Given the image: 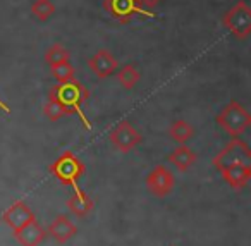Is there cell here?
Returning <instances> with one entry per match:
<instances>
[{"instance_id": "6da1fadb", "label": "cell", "mask_w": 251, "mask_h": 246, "mask_svg": "<svg viewBox=\"0 0 251 246\" xmlns=\"http://www.w3.org/2000/svg\"><path fill=\"white\" fill-rule=\"evenodd\" d=\"M49 97L53 98L55 102H59L64 107V110L67 112V115H71V114L79 115L84 128H86L88 131H91L90 121H88V117L83 114V110H81V105L90 98V90H88L81 81L73 78V80L64 81V83H57L55 86L50 88Z\"/></svg>"}, {"instance_id": "7a4b0ae2", "label": "cell", "mask_w": 251, "mask_h": 246, "mask_svg": "<svg viewBox=\"0 0 251 246\" xmlns=\"http://www.w3.org/2000/svg\"><path fill=\"white\" fill-rule=\"evenodd\" d=\"M50 172L59 179L64 186H73L74 193L83 194V190L77 186V179L84 174V165L73 152H64L55 162L50 165Z\"/></svg>"}, {"instance_id": "3957f363", "label": "cell", "mask_w": 251, "mask_h": 246, "mask_svg": "<svg viewBox=\"0 0 251 246\" xmlns=\"http://www.w3.org/2000/svg\"><path fill=\"white\" fill-rule=\"evenodd\" d=\"M217 124L224 129L229 136L237 138L241 136L251 124V115L250 112L244 109V105H241L239 102L230 100L222 110L217 115Z\"/></svg>"}, {"instance_id": "277c9868", "label": "cell", "mask_w": 251, "mask_h": 246, "mask_svg": "<svg viewBox=\"0 0 251 246\" xmlns=\"http://www.w3.org/2000/svg\"><path fill=\"white\" fill-rule=\"evenodd\" d=\"M103 9L115 21L131 23L134 18H155V12L145 9L141 0H103Z\"/></svg>"}, {"instance_id": "5b68a950", "label": "cell", "mask_w": 251, "mask_h": 246, "mask_svg": "<svg viewBox=\"0 0 251 246\" xmlns=\"http://www.w3.org/2000/svg\"><path fill=\"white\" fill-rule=\"evenodd\" d=\"M213 165L217 170L224 169V167L229 165H248L251 167V150L248 146L246 141L237 136L232 138L226 146H224L222 152H219L213 159Z\"/></svg>"}, {"instance_id": "8992f818", "label": "cell", "mask_w": 251, "mask_h": 246, "mask_svg": "<svg viewBox=\"0 0 251 246\" xmlns=\"http://www.w3.org/2000/svg\"><path fill=\"white\" fill-rule=\"evenodd\" d=\"M222 25L237 40H246L251 35V7L244 0H239L222 16Z\"/></svg>"}, {"instance_id": "52a82bcc", "label": "cell", "mask_w": 251, "mask_h": 246, "mask_svg": "<svg viewBox=\"0 0 251 246\" xmlns=\"http://www.w3.org/2000/svg\"><path fill=\"white\" fill-rule=\"evenodd\" d=\"M110 143L115 150H119L121 153H127L133 148H136L141 141H143V136L141 133H138L133 128V124L127 121H121L114 129L110 131Z\"/></svg>"}, {"instance_id": "ba28073f", "label": "cell", "mask_w": 251, "mask_h": 246, "mask_svg": "<svg viewBox=\"0 0 251 246\" xmlns=\"http://www.w3.org/2000/svg\"><path fill=\"white\" fill-rule=\"evenodd\" d=\"M174 174L167 169L165 165H157L147 177V188L150 190L151 194L162 198L167 196L174 188Z\"/></svg>"}, {"instance_id": "9c48e42d", "label": "cell", "mask_w": 251, "mask_h": 246, "mask_svg": "<svg viewBox=\"0 0 251 246\" xmlns=\"http://www.w3.org/2000/svg\"><path fill=\"white\" fill-rule=\"evenodd\" d=\"M0 220L4 222V224H7L12 231H18V229H21L23 225L36 220V215L33 214V210L25 203V201L19 200V201H16V203H12L11 207L2 214Z\"/></svg>"}, {"instance_id": "30bf717a", "label": "cell", "mask_w": 251, "mask_h": 246, "mask_svg": "<svg viewBox=\"0 0 251 246\" xmlns=\"http://www.w3.org/2000/svg\"><path fill=\"white\" fill-rule=\"evenodd\" d=\"M88 66L95 73V76L100 78V80L112 76L119 69L117 60H115V57L108 50H98L93 57L88 59Z\"/></svg>"}, {"instance_id": "8fae6325", "label": "cell", "mask_w": 251, "mask_h": 246, "mask_svg": "<svg viewBox=\"0 0 251 246\" xmlns=\"http://www.w3.org/2000/svg\"><path fill=\"white\" fill-rule=\"evenodd\" d=\"M47 234L52 236L59 245H64L67 243L71 238L77 234V227L73 220H71L67 215H59L52 220V224L47 229Z\"/></svg>"}, {"instance_id": "7c38bea8", "label": "cell", "mask_w": 251, "mask_h": 246, "mask_svg": "<svg viewBox=\"0 0 251 246\" xmlns=\"http://www.w3.org/2000/svg\"><path fill=\"white\" fill-rule=\"evenodd\" d=\"M16 241L21 246H38L47 238V231L36 220L23 225L21 229L14 231Z\"/></svg>"}, {"instance_id": "4fadbf2b", "label": "cell", "mask_w": 251, "mask_h": 246, "mask_svg": "<svg viewBox=\"0 0 251 246\" xmlns=\"http://www.w3.org/2000/svg\"><path fill=\"white\" fill-rule=\"evenodd\" d=\"M219 172L232 190H243L251 179V167L248 165H229L220 169Z\"/></svg>"}, {"instance_id": "5bb4252c", "label": "cell", "mask_w": 251, "mask_h": 246, "mask_svg": "<svg viewBox=\"0 0 251 246\" xmlns=\"http://www.w3.org/2000/svg\"><path fill=\"white\" fill-rule=\"evenodd\" d=\"M169 162H172L176 165V169L179 172H186L189 170V167L196 162V153L193 152L189 146L186 145H179L177 148H174L169 155Z\"/></svg>"}, {"instance_id": "9a60e30c", "label": "cell", "mask_w": 251, "mask_h": 246, "mask_svg": "<svg viewBox=\"0 0 251 246\" xmlns=\"http://www.w3.org/2000/svg\"><path fill=\"white\" fill-rule=\"evenodd\" d=\"M67 208L77 217H86L93 210V201L88 194H74L67 200Z\"/></svg>"}, {"instance_id": "2e32d148", "label": "cell", "mask_w": 251, "mask_h": 246, "mask_svg": "<svg viewBox=\"0 0 251 246\" xmlns=\"http://www.w3.org/2000/svg\"><path fill=\"white\" fill-rule=\"evenodd\" d=\"M193 135H195V129L186 121H174L171 124V128H169V136L179 145H184L186 141H189L193 138Z\"/></svg>"}, {"instance_id": "e0dca14e", "label": "cell", "mask_w": 251, "mask_h": 246, "mask_svg": "<svg viewBox=\"0 0 251 246\" xmlns=\"http://www.w3.org/2000/svg\"><path fill=\"white\" fill-rule=\"evenodd\" d=\"M140 78L141 76L138 73V69L134 66H131V64H126L124 67H121L117 71V80L124 90H133L138 84V81H140Z\"/></svg>"}, {"instance_id": "ac0fdd59", "label": "cell", "mask_w": 251, "mask_h": 246, "mask_svg": "<svg viewBox=\"0 0 251 246\" xmlns=\"http://www.w3.org/2000/svg\"><path fill=\"white\" fill-rule=\"evenodd\" d=\"M31 12L35 14L36 19L47 21L55 14V5L52 4V0H33Z\"/></svg>"}, {"instance_id": "d6986e66", "label": "cell", "mask_w": 251, "mask_h": 246, "mask_svg": "<svg viewBox=\"0 0 251 246\" xmlns=\"http://www.w3.org/2000/svg\"><path fill=\"white\" fill-rule=\"evenodd\" d=\"M69 59H71V54L67 52L60 43L52 45L45 52V62L49 64V66H55V64H60V62H67Z\"/></svg>"}, {"instance_id": "ffe728a7", "label": "cell", "mask_w": 251, "mask_h": 246, "mask_svg": "<svg viewBox=\"0 0 251 246\" xmlns=\"http://www.w3.org/2000/svg\"><path fill=\"white\" fill-rule=\"evenodd\" d=\"M50 71H52V76L57 80V83H64V81H69L76 76V69H74V66L69 60L67 62L55 64V66H50Z\"/></svg>"}, {"instance_id": "44dd1931", "label": "cell", "mask_w": 251, "mask_h": 246, "mask_svg": "<svg viewBox=\"0 0 251 246\" xmlns=\"http://www.w3.org/2000/svg\"><path fill=\"white\" fill-rule=\"evenodd\" d=\"M43 115H45L49 121H59V119L66 117L67 112L64 110V107L59 104V102H55L53 98L49 97L47 104L43 105Z\"/></svg>"}, {"instance_id": "7402d4cb", "label": "cell", "mask_w": 251, "mask_h": 246, "mask_svg": "<svg viewBox=\"0 0 251 246\" xmlns=\"http://www.w3.org/2000/svg\"><path fill=\"white\" fill-rule=\"evenodd\" d=\"M162 0H141V4H143V7L150 9V11H153L155 7H157L158 4H160Z\"/></svg>"}, {"instance_id": "603a6c76", "label": "cell", "mask_w": 251, "mask_h": 246, "mask_svg": "<svg viewBox=\"0 0 251 246\" xmlns=\"http://www.w3.org/2000/svg\"><path fill=\"white\" fill-rule=\"evenodd\" d=\"M0 107L4 109L5 112H11V110H9V107H7V105H4V104H2V102H0Z\"/></svg>"}]
</instances>
